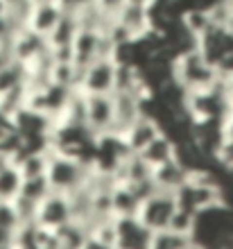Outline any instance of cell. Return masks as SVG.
<instances>
[{
    "instance_id": "cell-1",
    "label": "cell",
    "mask_w": 233,
    "mask_h": 249,
    "mask_svg": "<svg viewBox=\"0 0 233 249\" xmlns=\"http://www.w3.org/2000/svg\"><path fill=\"white\" fill-rule=\"evenodd\" d=\"M97 161L84 157H75L68 152L50 147V165H48V181L54 193L71 195L72 190L86 186Z\"/></svg>"
},
{
    "instance_id": "cell-2",
    "label": "cell",
    "mask_w": 233,
    "mask_h": 249,
    "mask_svg": "<svg viewBox=\"0 0 233 249\" xmlns=\"http://www.w3.org/2000/svg\"><path fill=\"white\" fill-rule=\"evenodd\" d=\"M172 79L183 93H193L215 89L220 82V75H217V68L206 59V54L197 48V50L179 54L172 61Z\"/></svg>"
},
{
    "instance_id": "cell-3",
    "label": "cell",
    "mask_w": 233,
    "mask_h": 249,
    "mask_svg": "<svg viewBox=\"0 0 233 249\" xmlns=\"http://www.w3.org/2000/svg\"><path fill=\"white\" fill-rule=\"evenodd\" d=\"M179 211V202H177L175 193H165V190H156L154 195H149L145 202L141 204L138 211V220H141L149 231H168L170 222L175 213Z\"/></svg>"
},
{
    "instance_id": "cell-4",
    "label": "cell",
    "mask_w": 233,
    "mask_h": 249,
    "mask_svg": "<svg viewBox=\"0 0 233 249\" xmlns=\"http://www.w3.org/2000/svg\"><path fill=\"white\" fill-rule=\"evenodd\" d=\"M116 77H118V61L111 57L93 61L82 71L79 89L84 95H113L116 93Z\"/></svg>"
},
{
    "instance_id": "cell-5",
    "label": "cell",
    "mask_w": 233,
    "mask_h": 249,
    "mask_svg": "<svg viewBox=\"0 0 233 249\" xmlns=\"http://www.w3.org/2000/svg\"><path fill=\"white\" fill-rule=\"evenodd\" d=\"M116 124L113 95H86V129L95 141L111 136Z\"/></svg>"
},
{
    "instance_id": "cell-6",
    "label": "cell",
    "mask_w": 233,
    "mask_h": 249,
    "mask_svg": "<svg viewBox=\"0 0 233 249\" xmlns=\"http://www.w3.org/2000/svg\"><path fill=\"white\" fill-rule=\"evenodd\" d=\"M116 20L123 25V30L127 32L131 43L149 39V36H154V32H156L154 12H152V9H145V7L129 5V2H127V5L116 14Z\"/></svg>"
},
{
    "instance_id": "cell-7",
    "label": "cell",
    "mask_w": 233,
    "mask_h": 249,
    "mask_svg": "<svg viewBox=\"0 0 233 249\" xmlns=\"http://www.w3.org/2000/svg\"><path fill=\"white\" fill-rule=\"evenodd\" d=\"M71 222H75V220H72L68 195H64V193H50L39 206L36 227L46 231H59Z\"/></svg>"
},
{
    "instance_id": "cell-8",
    "label": "cell",
    "mask_w": 233,
    "mask_h": 249,
    "mask_svg": "<svg viewBox=\"0 0 233 249\" xmlns=\"http://www.w3.org/2000/svg\"><path fill=\"white\" fill-rule=\"evenodd\" d=\"M113 102H116V124H113V134L111 136L123 138L147 113L149 100H143L138 95H134V93H116Z\"/></svg>"
},
{
    "instance_id": "cell-9",
    "label": "cell",
    "mask_w": 233,
    "mask_h": 249,
    "mask_svg": "<svg viewBox=\"0 0 233 249\" xmlns=\"http://www.w3.org/2000/svg\"><path fill=\"white\" fill-rule=\"evenodd\" d=\"M154 231H149L138 217H118L116 249H149Z\"/></svg>"
},
{
    "instance_id": "cell-10",
    "label": "cell",
    "mask_w": 233,
    "mask_h": 249,
    "mask_svg": "<svg viewBox=\"0 0 233 249\" xmlns=\"http://www.w3.org/2000/svg\"><path fill=\"white\" fill-rule=\"evenodd\" d=\"M163 131L165 129H163V124L159 123V118L152 116V113H145V116H143V118L123 136V143H125V147H127V152H131V154H141L154 138L161 136Z\"/></svg>"
},
{
    "instance_id": "cell-11",
    "label": "cell",
    "mask_w": 233,
    "mask_h": 249,
    "mask_svg": "<svg viewBox=\"0 0 233 249\" xmlns=\"http://www.w3.org/2000/svg\"><path fill=\"white\" fill-rule=\"evenodd\" d=\"M50 50V43H48L46 36L32 32V30H20L14 39V46H12V53H14V59L16 61H23V64H32Z\"/></svg>"
},
{
    "instance_id": "cell-12",
    "label": "cell",
    "mask_w": 233,
    "mask_h": 249,
    "mask_svg": "<svg viewBox=\"0 0 233 249\" xmlns=\"http://www.w3.org/2000/svg\"><path fill=\"white\" fill-rule=\"evenodd\" d=\"M64 18V9L57 2H43V5H34L30 20H27V30L41 34V36H50L54 32V27Z\"/></svg>"
},
{
    "instance_id": "cell-13",
    "label": "cell",
    "mask_w": 233,
    "mask_h": 249,
    "mask_svg": "<svg viewBox=\"0 0 233 249\" xmlns=\"http://www.w3.org/2000/svg\"><path fill=\"white\" fill-rule=\"evenodd\" d=\"M188 181H190V170H188L179 159H175V161H170V163H165L154 170L156 188L165 190V193H175L177 195Z\"/></svg>"
},
{
    "instance_id": "cell-14",
    "label": "cell",
    "mask_w": 233,
    "mask_h": 249,
    "mask_svg": "<svg viewBox=\"0 0 233 249\" xmlns=\"http://www.w3.org/2000/svg\"><path fill=\"white\" fill-rule=\"evenodd\" d=\"M141 157H143V161L152 168V170H156V168H161V165L170 163V161H175V159H177V143H175V138L163 131L161 136L154 138V141H152V143H149L147 147L141 152Z\"/></svg>"
},
{
    "instance_id": "cell-15",
    "label": "cell",
    "mask_w": 233,
    "mask_h": 249,
    "mask_svg": "<svg viewBox=\"0 0 233 249\" xmlns=\"http://www.w3.org/2000/svg\"><path fill=\"white\" fill-rule=\"evenodd\" d=\"M143 197L127 184H116L111 193V209L116 217H138Z\"/></svg>"
},
{
    "instance_id": "cell-16",
    "label": "cell",
    "mask_w": 233,
    "mask_h": 249,
    "mask_svg": "<svg viewBox=\"0 0 233 249\" xmlns=\"http://www.w3.org/2000/svg\"><path fill=\"white\" fill-rule=\"evenodd\" d=\"M16 165L20 168V175H23V179L48 177L50 150H25L18 159H16Z\"/></svg>"
},
{
    "instance_id": "cell-17",
    "label": "cell",
    "mask_w": 233,
    "mask_h": 249,
    "mask_svg": "<svg viewBox=\"0 0 233 249\" xmlns=\"http://www.w3.org/2000/svg\"><path fill=\"white\" fill-rule=\"evenodd\" d=\"M79 30H82V25H79L77 16L64 14L61 23H59V25L54 27V32L48 36V43H50L52 50H71L72 43H75V39H77Z\"/></svg>"
},
{
    "instance_id": "cell-18",
    "label": "cell",
    "mask_w": 233,
    "mask_h": 249,
    "mask_svg": "<svg viewBox=\"0 0 233 249\" xmlns=\"http://www.w3.org/2000/svg\"><path fill=\"white\" fill-rule=\"evenodd\" d=\"M181 25L186 27L188 32L193 34V36H197V39H204L211 30H213V20H211V14H208V7H186L181 14Z\"/></svg>"
},
{
    "instance_id": "cell-19",
    "label": "cell",
    "mask_w": 233,
    "mask_h": 249,
    "mask_svg": "<svg viewBox=\"0 0 233 249\" xmlns=\"http://www.w3.org/2000/svg\"><path fill=\"white\" fill-rule=\"evenodd\" d=\"M68 199H71L72 220L89 227V222H91V217H93V190L89 186H82V188L72 190L71 195H68Z\"/></svg>"
},
{
    "instance_id": "cell-20",
    "label": "cell",
    "mask_w": 233,
    "mask_h": 249,
    "mask_svg": "<svg viewBox=\"0 0 233 249\" xmlns=\"http://www.w3.org/2000/svg\"><path fill=\"white\" fill-rule=\"evenodd\" d=\"M23 181L25 179L20 175V168L16 165V161L12 165H7L5 170H0V202H14L20 195Z\"/></svg>"
},
{
    "instance_id": "cell-21",
    "label": "cell",
    "mask_w": 233,
    "mask_h": 249,
    "mask_svg": "<svg viewBox=\"0 0 233 249\" xmlns=\"http://www.w3.org/2000/svg\"><path fill=\"white\" fill-rule=\"evenodd\" d=\"M23 86H27V64L14 59L5 71L0 72V95L23 89Z\"/></svg>"
},
{
    "instance_id": "cell-22",
    "label": "cell",
    "mask_w": 233,
    "mask_h": 249,
    "mask_svg": "<svg viewBox=\"0 0 233 249\" xmlns=\"http://www.w3.org/2000/svg\"><path fill=\"white\" fill-rule=\"evenodd\" d=\"M50 193H54V190H52L48 177H39V179H25L18 197L25 199V202H32V204H36V206H41V202H43Z\"/></svg>"
},
{
    "instance_id": "cell-23",
    "label": "cell",
    "mask_w": 233,
    "mask_h": 249,
    "mask_svg": "<svg viewBox=\"0 0 233 249\" xmlns=\"http://www.w3.org/2000/svg\"><path fill=\"white\" fill-rule=\"evenodd\" d=\"M193 236H181L175 231H159L152 238V247L149 249H188V245L193 243Z\"/></svg>"
},
{
    "instance_id": "cell-24",
    "label": "cell",
    "mask_w": 233,
    "mask_h": 249,
    "mask_svg": "<svg viewBox=\"0 0 233 249\" xmlns=\"http://www.w3.org/2000/svg\"><path fill=\"white\" fill-rule=\"evenodd\" d=\"M197 222H199V217L190 213V211H183L179 209L172 217V222H170V231H175V233H181V236H193L195 238V231H197Z\"/></svg>"
},
{
    "instance_id": "cell-25",
    "label": "cell",
    "mask_w": 233,
    "mask_h": 249,
    "mask_svg": "<svg viewBox=\"0 0 233 249\" xmlns=\"http://www.w3.org/2000/svg\"><path fill=\"white\" fill-rule=\"evenodd\" d=\"M0 229H9V231L23 229V222H20V215L14 202H0Z\"/></svg>"
},
{
    "instance_id": "cell-26",
    "label": "cell",
    "mask_w": 233,
    "mask_h": 249,
    "mask_svg": "<svg viewBox=\"0 0 233 249\" xmlns=\"http://www.w3.org/2000/svg\"><path fill=\"white\" fill-rule=\"evenodd\" d=\"M18 245V231L0 229V249H16Z\"/></svg>"
},
{
    "instance_id": "cell-27",
    "label": "cell",
    "mask_w": 233,
    "mask_h": 249,
    "mask_svg": "<svg viewBox=\"0 0 233 249\" xmlns=\"http://www.w3.org/2000/svg\"><path fill=\"white\" fill-rule=\"evenodd\" d=\"M125 5H127V0H97V7L104 14H109V16H116Z\"/></svg>"
},
{
    "instance_id": "cell-28",
    "label": "cell",
    "mask_w": 233,
    "mask_h": 249,
    "mask_svg": "<svg viewBox=\"0 0 233 249\" xmlns=\"http://www.w3.org/2000/svg\"><path fill=\"white\" fill-rule=\"evenodd\" d=\"M84 249H116V245H111V243H104V240H100V238L91 236L89 240H86Z\"/></svg>"
},
{
    "instance_id": "cell-29",
    "label": "cell",
    "mask_w": 233,
    "mask_h": 249,
    "mask_svg": "<svg viewBox=\"0 0 233 249\" xmlns=\"http://www.w3.org/2000/svg\"><path fill=\"white\" fill-rule=\"evenodd\" d=\"M14 61V53H12V48H0V72L5 71L7 66Z\"/></svg>"
},
{
    "instance_id": "cell-30",
    "label": "cell",
    "mask_w": 233,
    "mask_h": 249,
    "mask_svg": "<svg viewBox=\"0 0 233 249\" xmlns=\"http://www.w3.org/2000/svg\"><path fill=\"white\" fill-rule=\"evenodd\" d=\"M129 5H138V7H145V9H154L159 5V0H127Z\"/></svg>"
},
{
    "instance_id": "cell-31",
    "label": "cell",
    "mask_w": 233,
    "mask_h": 249,
    "mask_svg": "<svg viewBox=\"0 0 233 249\" xmlns=\"http://www.w3.org/2000/svg\"><path fill=\"white\" fill-rule=\"evenodd\" d=\"M224 91H227V98H229V102L233 105V75L231 77H227L224 79Z\"/></svg>"
},
{
    "instance_id": "cell-32",
    "label": "cell",
    "mask_w": 233,
    "mask_h": 249,
    "mask_svg": "<svg viewBox=\"0 0 233 249\" xmlns=\"http://www.w3.org/2000/svg\"><path fill=\"white\" fill-rule=\"evenodd\" d=\"M7 14H9V5H7V0H0V18H5Z\"/></svg>"
}]
</instances>
